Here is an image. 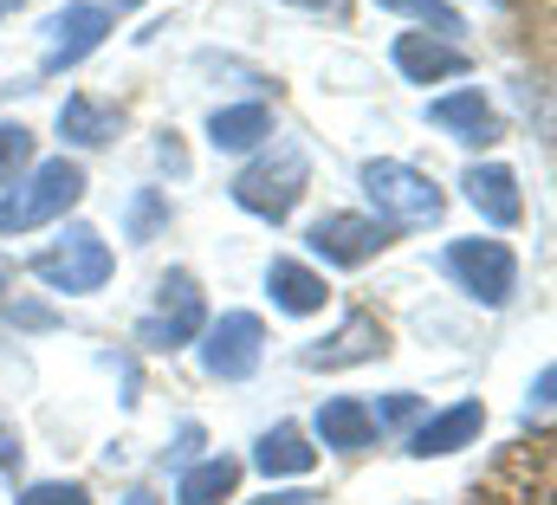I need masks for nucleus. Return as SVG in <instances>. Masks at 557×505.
I'll return each instance as SVG.
<instances>
[{
  "mask_svg": "<svg viewBox=\"0 0 557 505\" xmlns=\"http://www.w3.org/2000/svg\"><path fill=\"white\" fill-rule=\"evenodd\" d=\"M85 201V169L52 156V162H33L13 188H0V234H33L46 221H65L72 208Z\"/></svg>",
  "mask_w": 557,
  "mask_h": 505,
  "instance_id": "obj_1",
  "label": "nucleus"
},
{
  "mask_svg": "<svg viewBox=\"0 0 557 505\" xmlns=\"http://www.w3.org/2000/svg\"><path fill=\"white\" fill-rule=\"evenodd\" d=\"M111 272H117V253L104 247V234H98V227H85V221H72V227H65L46 253H33V279H39L46 292H65V298L104 292V285H111Z\"/></svg>",
  "mask_w": 557,
  "mask_h": 505,
  "instance_id": "obj_2",
  "label": "nucleus"
},
{
  "mask_svg": "<svg viewBox=\"0 0 557 505\" xmlns=\"http://www.w3.org/2000/svg\"><path fill=\"white\" fill-rule=\"evenodd\" d=\"M363 195L376 208V221L396 234V227H434L447 214V195L434 188V175H421L409 162H363Z\"/></svg>",
  "mask_w": 557,
  "mask_h": 505,
  "instance_id": "obj_3",
  "label": "nucleus"
},
{
  "mask_svg": "<svg viewBox=\"0 0 557 505\" xmlns=\"http://www.w3.org/2000/svg\"><path fill=\"white\" fill-rule=\"evenodd\" d=\"M305 182H311V169H305V149L298 143H273L260 162H247L240 175H234V201L253 214V221H292V208L305 201Z\"/></svg>",
  "mask_w": 557,
  "mask_h": 505,
  "instance_id": "obj_4",
  "label": "nucleus"
},
{
  "mask_svg": "<svg viewBox=\"0 0 557 505\" xmlns=\"http://www.w3.org/2000/svg\"><path fill=\"white\" fill-rule=\"evenodd\" d=\"M441 272L473 298V305H486V311H499V305H512V292H519V253L506 247V241H447L441 247Z\"/></svg>",
  "mask_w": 557,
  "mask_h": 505,
  "instance_id": "obj_5",
  "label": "nucleus"
},
{
  "mask_svg": "<svg viewBox=\"0 0 557 505\" xmlns=\"http://www.w3.org/2000/svg\"><path fill=\"white\" fill-rule=\"evenodd\" d=\"M201 324H208V305H201V285H195V272H162L156 279V305L137 318V344L143 350H182V344H195L201 337Z\"/></svg>",
  "mask_w": 557,
  "mask_h": 505,
  "instance_id": "obj_6",
  "label": "nucleus"
},
{
  "mask_svg": "<svg viewBox=\"0 0 557 505\" xmlns=\"http://www.w3.org/2000/svg\"><path fill=\"white\" fill-rule=\"evenodd\" d=\"M111 26H117V7H104V0H72V7H59V13L39 26V33H46L39 72L59 78V72H72V65H85V59L104 46Z\"/></svg>",
  "mask_w": 557,
  "mask_h": 505,
  "instance_id": "obj_7",
  "label": "nucleus"
},
{
  "mask_svg": "<svg viewBox=\"0 0 557 505\" xmlns=\"http://www.w3.org/2000/svg\"><path fill=\"white\" fill-rule=\"evenodd\" d=\"M267 357V324L253 311H221L201 324V370L214 382H247Z\"/></svg>",
  "mask_w": 557,
  "mask_h": 505,
  "instance_id": "obj_8",
  "label": "nucleus"
},
{
  "mask_svg": "<svg viewBox=\"0 0 557 505\" xmlns=\"http://www.w3.org/2000/svg\"><path fill=\"white\" fill-rule=\"evenodd\" d=\"M305 247L318 253L324 266H370L376 253L389 247V227H383L376 214H324V221L305 234Z\"/></svg>",
  "mask_w": 557,
  "mask_h": 505,
  "instance_id": "obj_9",
  "label": "nucleus"
},
{
  "mask_svg": "<svg viewBox=\"0 0 557 505\" xmlns=\"http://www.w3.org/2000/svg\"><path fill=\"white\" fill-rule=\"evenodd\" d=\"M389 59H396V72L409 85H441V78H467L473 72V59L454 39H441V33H396Z\"/></svg>",
  "mask_w": 557,
  "mask_h": 505,
  "instance_id": "obj_10",
  "label": "nucleus"
},
{
  "mask_svg": "<svg viewBox=\"0 0 557 505\" xmlns=\"http://www.w3.org/2000/svg\"><path fill=\"white\" fill-rule=\"evenodd\" d=\"M428 124L441 130V136H454V143H467V149L499 143V118H493V104L480 98V85H460V91L428 98Z\"/></svg>",
  "mask_w": 557,
  "mask_h": 505,
  "instance_id": "obj_11",
  "label": "nucleus"
},
{
  "mask_svg": "<svg viewBox=\"0 0 557 505\" xmlns=\"http://www.w3.org/2000/svg\"><path fill=\"white\" fill-rule=\"evenodd\" d=\"M383 350H389L383 324H376L370 311H357V318H344L324 344H311L298 364H305V370H350V364H370V357H383Z\"/></svg>",
  "mask_w": 557,
  "mask_h": 505,
  "instance_id": "obj_12",
  "label": "nucleus"
},
{
  "mask_svg": "<svg viewBox=\"0 0 557 505\" xmlns=\"http://www.w3.org/2000/svg\"><path fill=\"white\" fill-rule=\"evenodd\" d=\"M460 188H467V201L480 208V221H493V227H519V221H525V195H519V175H512L506 162H473V169L460 175Z\"/></svg>",
  "mask_w": 557,
  "mask_h": 505,
  "instance_id": "obj_13",
  "label": "nucleus"
},
{
  "mask_svg": "<svg viewBox=\"0 0 557 505\" xmlns=\"http://www.w3.org/2000/svg\"><path fill=\"white\" fill-rule=\"evenodd\" d=\"M480 428H486V408H480V402H454V408L428 415L416 434H409V454H416V460L460 454V447H473V441H480Z\"/></svg>",
  "mask_w": 557,
  "mask_h": 505,
  "instance_id": "obj_14",
  "label": "nucleus"
},
{
  "mask_svg": "<svg viewBox=\"0 0 557 505\" xmlns=\"http://www.w3.org/2000/svg\"><path fill=\"white\" fill-rule=\"evenodd\" d=\"M376 408H363L357 395H331L324 408H318V441L324 447H337V454H363V447H376Z\"/></svg>",
  "mask_w": 557,
  "mask_h": 505,
  "instance_id": "obj_15",
  "label": "nucleus"
},
{
  "mask_svg": "<svg viewBox=\"0 0 557 505\" xmlns=\"http://www.w3.org/2000/svg\"><path fill=\"white\" fill-rule=\"evenodd\" d=\"M267 292H273V305L285 318H311V311H324V298H331L324 272H311V266H298V259H273V266H267Z\"/></svg>",
  "mask_w": 557,
  "mask_h": 505,
  "instance_id": "obj_16",
  "label": "nucleus"
},
{
  "mask_svg": "<svg viewBox=\"0 0 557 505\" xmlns=\"http://www.w3.org/2000/svg\"><path fill=\"white\" fill-rule=\"evenodd\" d=\"M253 467L267 473V480H305L311 467H318V447L292 428V421H278L260 434V447H253Z\"/></svg>",
  "mask_w": 557,
  "mask_h": 505,
  "instance_id": "obj_17",
  "label": "nucleus"
},
{
  "mask_svg": "<svg viewBox=\"0 0 557 505\" xmlns=\"http://www.w3.org/2000/svg\"><path fill=\"white\" fill-rule=\"evenodd\" d=\"M124 130V111H111V104H98V98H85V91H72L65 104H59V136L72 143V149H98V143H111Z\"/></svg>",
  "mask_w": 557,
  "mask_h": 505,
  "instance_id": "obj_18",
  "label": "nucleus"
},
{
  "mask_svg": "<svg viewBox=\"0 0 557 505\" xmlns=\"http://www.w3.org/2000/svg\"><path fill=\"white\" fill-rule=\"evenodd\" d=\"M234 486H240V460L234 454H208V460L182 467L175 505H221V500H234Z\"/></svg>",
  "mask_w": 557,
  "mask_h": 505,
  "instance_id": "obj_19",
  "label": "nucleus"
},
{
  "mask_svg": "<svg viewBox=\"0 0 557 505\" xmlns=\"http://www.w3.org/2000/svg\"><path fill=\"white\" fill-rule=\"evenodd\" d=\"M267 136H273V111H267L260 98L221 104V111L208 118V143H214V149H260Z\"/></svg>",
  "mask_w": 557,
  "mask_h": 505,
  "instance_id": "obj_20",
  "label": "nucleus"
},
{
  "mask_svg": "<svg viewBox=\"0 0 557 505\" xmlns=\"http://www.w3.org/2000/svg\"><path fill=\"white\" fill-rule=\"evenodd\" d=\"M376 7H389V13H409L421 26H434L441 39H454V33H467V20H460V7H447V0H376Z\"/></svg>",
  "mask_w": 557,
  "mask_h": 505,
  "instance_id": "obj_21",
  "label": "nucleus"
},
{
  "mask_svg": "<svg viewBox=\"0 0 557 505\" xmlns=\"http://www.w3.org/2000/svg\"><path fill=\"white\" fill-rule=\"evenodd\" d=\"M33 169V130L26 124H0V188H13Z\"/></svg>",
  "mask_w": 557,
  "mask_h": 505,
  "instance_id": "obj_22",
  "label": "nucleus"
},
{
  "mask_svg": "<svg viewBox=\"0 0 557 505\" xmlns=\"http://www.w3.org/2000/svg\"><path fill=\"white\" fill-rule=\"evenodd\" d=\"M13 505H91V493L78 480H39V486H26Z\"/></svg>",
  "mask_w": 557,
  "mask_h": 505,
  "instance_id": "obj_23",
  "label": "nucleus"
},
{
  "mask_svg": "<svg viewBox=\"0 0 557 505\" xmlns=\"http://www.w3.org/2000/svg\"><path fill=\"white\" fill-rule=\"evenodd\" d=\"M162 221H169V201H162L156 188H143L137 201H131V241H149Z\"/></svg>",
  "mask_w": 557,
  "mask_h": 505,
  "instance_id": "obj_24",
  "label": "nucleus"
},
{
  "mask_svg": "<svg viewBox=\"0 0 557 505\" xmlns=\"http://www.w3.org/2000/svg\"><path fill=\"white\" fill-rule=\"evenodd\" d=\"M195 447H201V428H195V421H188V428H182V434H175V447H169V454H162V467H188V454H195Z\"/></svg>",
  "mask_w": 557,
  "mask_h": 505,
  "instance_id": "obj_25",
  "label": "nucleus"
},
{
  "mask_svg": "<svg viewBox=\"0 0 557 505\" xmlns=\"http://www.w3.org/2000/svg\"><path fill=\"white\" fill-rule=\"evenodd\" d=\"M156 162H162L169 175H182V169H188V156H182V143H175V136H162V143H156Z\"/></svg>",
  "mask_w": 557,
  "mask_h": 505,
  "instance_id": "obj_26",
  "label": "nucleus"
},
{
  "mask_svg": "<svg viewBox=\"0 0 557 505\" xmlns=\"http://www.w3.org/2000/svg\"><path fill=\"white\" fill-rule=\"evenodd\" d=\"M13 467H20V434L0 428V473H13Z\"/></svg>",
  "mask_w": 557,
  "mask_h": 505,
  "instance_id": "obj_27",
  "label": "nucleus"
},
{
  "mask_svg": "<svg viewBox=\"0 0 557 505\" xmlns=\"http://www.w3.org/2000/svg\"><path fill=\"white\" fill-rule=\"evenodd\" d=\"M285 7H305V13H331V20H344L350 0H285Z\"/></svg>",
  "mask_w": 557,
  "mask_h": 505,
  "instance_id": "obj_28",
  "label": "nucleus"
},
{
  "mask_svg": "<svg viewBox=\"0 0 557 505\" xmlns=\"http://www.w3.org/2000/svg\"><path fill=\"white\" fill-rule=\"evenodd\" d=\"M124 505H162V500H156V493H143V486H137V493H124Z\"/></svg>",
  "mask_w": 557,
  "mask_h": 505,
  "instance_id": "obj_29",
  "label": "nucleus"
},
{
  "mask_svg": "<svg viewBox=\"0 0 557 505\" xmlns=\"http://www.w3.org/2000/svg\"><path fill=\"white\" fill-rule=\"evenodd\" d=\"M13 7H20V0H0V13H13Z\"/></svg>",
  "mask_w": 557,
  "mask_h": 505,
  "instance_id": "obj_30",
  "label": "nucleus"
},
{
  "mask_svg": "<svg viewBox=\"0 0 557 505\" xmlns=\"http://www.w3.org/2000/svg\"><path fill=\"white\" fill-rule=\"evenodd\" d=\"M0 285H7V272H0Z\"/></svg>",
  "mask_w": 557,
  "mask_h": 505,
  "instance_id": "obj_31",
  "label": "nucleus"
}]
</instances>
